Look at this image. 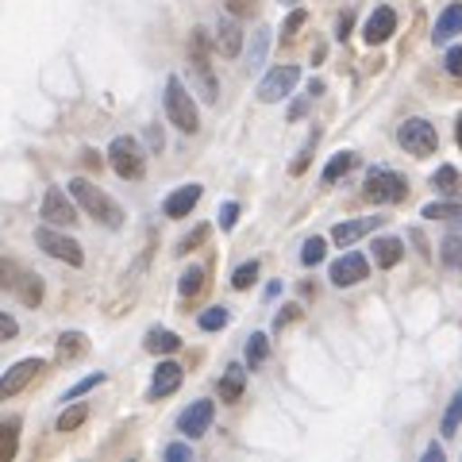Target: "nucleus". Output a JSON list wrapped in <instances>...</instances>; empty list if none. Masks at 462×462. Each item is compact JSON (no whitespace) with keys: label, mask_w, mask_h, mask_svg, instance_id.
<instances>
[{"label":"nucleus","mask_w":462,"mask_h":462,"mask_svg":"<svg viewBox=\"0 0 462 462\" xmlns=\"http://www.w3.org/2000/svg\"><path fill=\"white\" fill-rule=\"evenodd\" d=\"M69 193H74V200L93 216V220H100V224L112 227V231L124 227V208L116 205L108 193H100L89 178H74V181H69Z\"/></svg>","instance_id":"1"},{"label":"nucleus","mask_w":462,"mask_h":462,"mask_svg":"<svg viewBox=\"0 0 462 462\" xmlns=\"http://www.w3.org/2000/svg\"><path fill=\"white\" fill-rule=\"evenodd\" d=\"M189 69H193V89L200 93V100L216 105L220 100V85H216V74H212V54H208V32L197 27L189 35Z\"/></svg>","instance_id":"2"},{"label":"nucleus","mask_w":462,"mask_h":462,"mask_svg":"<svg viewBox=\"0 0 462 462\" xmlns=\"http://www.w3.org/2000/svg\"><path fill=\"white\" fill-rule=\"evenodd\" d=\"M166 116H170V124L178 127V132H185V135H197L200 132L197 105H193V97H189V89H185L181 78H170L166 81Z\"/></svg>","instance_id":"3"},{"label":"nucleus","mask_w":462,"mask_h":462,"mask_svg":"<svg viewBox=\"0 0 462 462\" xmlns=\"http://www.w3.org/2000/svg\"><path fill=\"white\" fill-rule=\"evenodd\" d=\"M363 197L374 200V205H401L409 197V185H404L401 173L385 170V166H374L366 173V185H363Z\"/></svg>","instance_id":"4"},{"label":"nucleus","mask_w":462,"mask_h":462,"mask_svg":"<svg viewBox=\"0 0 462 462\" xmlns=\"http://www.w3.org/2000/svg\"><path fill=\"white\" fill-rule=\"evenodd\" d=\"M108 162H112V170L120 173L124 181H139L143 173H147V154H143L139 139H132V135L112 139V147H108Z\"/></svg>","instance_id":"5"},{"label":"nucleus","mask_w":462,"mask_h":462,"mask_svg":"<svg viewBox=\"0 0 462 462\" xmlns=\"http://www.w3.org/2000/svg\"><path fill=\"white\" fill-rule=\"evenodd\" d=\"M397 143L409 154H416V158H428V154H436V147H439V135H436V127H431L428 120H404L401 127H397Z\"/></svg>","instance_id":"6"},{"label":"nucleus","mask_w":462,"mask_h":462,"mask_svg":"<svg viewBox=\"0 0 462 462\" xmlns=\"http://www.w3.org/2000/svg\"><path fill=\"white\" fill-rule=\"evenodd\" d=\"M35 243H39V247L47 251L51 258H62L66 266H81V263H85L81 243L69 239V236H62V231H54V224H42V227L35 231Z\"/></svg>","instance_id":"7"},{"label":"nucleus","mask_w":462,"mask_h":462,"mask_svg":"<svg viewBox=\"0 0 462 462\" xmlns=\"http://www.w3.org/2000/svg\"><path fill=\"white\" fill-rule=\"evenodd\" d=\"M0 278H5V289H8V293H16L27 309H39V300H42V282L35 278L32 270H23L20 263H5Z\"/></svg>","instance_id":"8"},{"label":"nucleus","mask_w":462,"mask_h":462,"mask_svg":"<svg viewBox=\"0 0 462 462\" xmlns=\"http://www.w3.org/2000/svg\"><path fill=\"white\" fill-rule=\"evenodd\" d=\"M297 78H300L297 66H278V69H270V74L263 78V85H258V100H263V105H278V100H285L289 93H293Z\"/></svg>","instance_id":"9"},{"label":"nucleus","mask_w":462,"mask_h":462,"mask_svg":"<svg viewBox=\"0 0 462 462\" xmlns=\"http://www.w3.org/2000/svg\"><path fill=\"white\" fill-rule=\"evenodd\" d=\"M328 278H331V285H358L363 278H370V263L358 251H346L343 258H336L331 263V270H328Z\"/></svg>","instance_id":"10"},{"label":"nucleus","mask_w":462,"mask_h":462,"mask_svg":"<svg viewBox=\"0 0 462 462\" xmlns=\"http://www.w3.org/2000/svg\"><path fill=\"white\" fill-rule=\"evenodd\" d=\"M74 197V193H69ZM69 197L62 189H47V197H42V224H54V227H69V224H78V212L74 205H69Z\"/></svg>","instance_id":"11"},{"label":"nucleus","mask_w":462,"mask_h":462,"mask_svg":"<svg viewBox=\"0 0 462 462\" xmlns=\"http://www.w3.org/2000/svg\"><path fill=\"white\" fill-rule=\"evenodd\" d=\"M212 416H216V404H212V401H193L189 409L181 412V420H178L181 436H185V439H197V436H205V431H208V424H212Z\"/></svg>","instance_id":"12"},{"label":"nucleus","mask_w":462,"mask_h":462,"mask_svg":"<svg viewBox=\"0 0 462 462\" xmlns=\"http://www.w3.org/2000/svg\"><path fill=\"white\" fill-rule=\"evenodd\" d=\"M39 370H42V358H20L12 370H5V385H0V389H5V397L23 393V389L39 378Z\"/></svg>","instance_id":"13"},{"label":"nucleus","mask_w":462,"mask_h":462,"mask_svg":"<svg viewBox=\"0 0 462 462\" xmlns=\"http://www.w3.org/2000/svg\"><path fill=\"white\" fill-rule=\"evenodd\" d=\"M200 193H205V189H200V185H193V181H189V185H181V189H173V193L162 200V212L170 216V220H185V216L197 208Z\"/></svg>","instance_id":"14"},{"label":"nucleus","mask_w":462,"mask_h":462,"mask_svg":"<svg viewBox=\"0 0 462 462\" xmlns=\"http://www.w3.org/2000/svg\"><path fill=\"white\" fill-rule=\"evenodd\" d=\"M393 32H397V12L393 8H374V16L363 27V39L370 42V47H378V42L393 39Z\"/></svg>","instance_id":"15"},{"label":"nucleus","mask_w":462,"mask_h":462,"mask_svg":"<svg viewBox=\"0 0 462 462\" xmlns=\"http://www.w3.org/2000/svg\"><path fill=\"white\" fill-rule=\"evenodd\" d=\"M382 224V216H366V220H346V224H336L331 227V243L336 247H355L358 239L366 236V231H374Z\"/></svg>","instance_id":"16"},{"label":"nucleus","mask_w":462,"mask_h":462,"mask_svg":"<svg viewBox=\"0 0 462 462\" xmlns=\"http://www.w3.org/2000/svg\"><path fill=\"white\" fill-rule=\"evenodd\" d=\"M216 51H220L224 58H239V51H243V32H239L236 16H227V20L216 23Z\"/></svg>","instance_id":"17"},{"label":"nucleus","mask_w":462,"mask_h":462,"mask_svg":"<svg viewBox=\"0 0 462 462\" xmlns=\"http://www.w3.org/2000/svg\"><path fill=\"white\" fill-rule=\"evenodd\" d=\"M181 378H185V370H181L178 363H158V370H154V382H151V401H158V397H170L173 389L181 385Z\"/></svg>","instance_id":"18"},{"label":"nucleus","mask_w":462,"mask_h":462,"mask_svg":"<svg viewBox=\"0 0 462 462\" xmlns=\"http://www.w3.org/2000/svg\"><path fill=\"white\" fill-rule=\"evenodd\" d=\"M401 258H404V243L401 239H393V236L374 239V263H378L382 270H393Z\"/></svg>","instance_id":"19"},{"label":"nucleus","mask_w":462,"mask_h":462,"mask_svg":"<svg viewBox=\"0 0 462 462\" xmlns=\"http://www.w3.org/2000/svg\"><path fill=\"white\" fill-rule=\"evenodd\" d=\"M458 32H462V5H451V8H443V16L431 27V42H447Z\"/></svg>","instance_id":"20"},{"label":"nucleus","mask_w":462,"mask_h":462,"mask_svg":"<svg viewBox=\"0 0 462 462\" xmlns=\"http://www.w3.org/2000/svg\"><path fill=\"white\" fill-rule=\"evenodd\" d=\"M243 385H247V370H243L239 363H231V366L224 370V378H220V401L236 404V401L243 397Z\"/></svg>","instance_id":"21"},{"label":"nucleus","mask_w":462,"mask_h":462,"mask_svg":"<svg viewBox=\"0 0 462 462\" xmlns=\"http://www.w3.org/2000/svg\"><path fill=\"white\" fill-rule=\"evenodd\" d=\"M81 351H85V336H81V331H66V336L58 339L54 358H58V363H74Z\"/></svg>","instance_id":"22"},{"label":"nucleus","mask_w":462,"mask_h":462,"mask_svg":"<svg viewBox=\"0 0 462 462\" xmlns=\"http://www.w3.org/2000/svg\"><path fill=\"white\" fill-rule=\"evenodd\" d=\"M351 166H355V151H339V154L324 166V181L336 185L339 178H346V173H351Z\"/></svg>","instance_id":"23"},{"label":"nucleus","mask_w":462,"mask_h":462,"mask_svg":"<svg viewBox=\"0 0 462 462\" xmlns=\"http://www.w3.org/2000/svg\"><path fill=\"white\" fill-rule=\"evenodd\" d=\"M181 346V339L173 336V331H151L147 336V351L151 355H173Z\"/></svg>","instance_id":"24"},{"label":"nucleus","mask_w":462,"mask_h":462,"mask_svg":"<svg viewBox=\"0 0 462 462\" xmlns=\"http://www.w3.org/2000/svg\"><path fill=\"white\" fill-rule=\"evenodd\" d=\"M266 47H270V27H258V32H251V54H247V66L251 69L263 66Z\"/></svg>","instance_id":"25"},{"label":"nucleus","mask_w":462,"mask_h":462,"mask_svg":"<svg viewBox=\"0 0 462 462\" xmlns=\"http://www.w3.org/2000/svg\"><path fill=\"white\" fill-rule=\"evenodd\" d=\"M270 358V339L263 336V331H258V336H251V343H247V366L251 370H258Z\"/></svg>","instance_id":"26"},{"label":"nucleus","mask_w":462,"mask_h":462,"mask_svg":"<svg viewBox=\"0 0 462 462\" xmlns=\"http://www.w3.org/2000/svg\"><path fill=\"white\" fill-rule=\"evenodd\" d=\"M200 289H205V270L189 266V270L181 273V282H178V293H181V297H197Z\"/></svg>","instance_id":"27"},{"label":"nucleus","mask_w":462,"mask_h":462,"mask_svg":"<svg viewBox=\"0 0 462 462\" xmlns=\"http://www.w3.org/2000/svg\"><path fill=\"white\" fill-rule=\"evenodd\" d=\"M420 216H428V220H455V216H462V205L458 200H431V205H424V212Z\"/></svg>","instance_id":"28"},{"label":"nucleus","mask_w":462,"mask_h":462,"mask_svg":"<svg viewBox=\"0 0 462 462\" xmlns=\"http://www.w3.org/2000/svg\"><path fill=\"white\" fill-rule=\"evenodd\" d=\"M85 420H89V409H85V404H69V409L58 416V431H78Z\"/></svg>","instance_id":"29"},{"label":"nucleus","mask_w":462,"mask_h":462,"mask_svg":"<svg viewBox=\"0 0 462 462\" xmlns=\"http://www.w3.org/2000/svg\"><path fill=\"white\" fill-rule=\"evenodd\" d=\"M439 247H443V251H439V254H443V263L458 270V266H462V236H458V231H451V236H443Z\"/></svg>","instance_id":"30"},{"label":"nucleus","mask_w":462,"mask_h":462,"mask_svg":"<svg viewBox=\"0 0 462 462\" xmlns=\"http://www.w3.org/2000/svg\"><path fill=\"white\" fill-rule=\"evenodd\" d=\"M462 424V389L451 397V404H447V412H443V436H455Z\"/></svg>","instance_id":"31"},{"label":"nucleus","mask_w":462,"mask_h":462,"mask_svg":"<svg viewBox=\"0 0 462 462\" xmlns=\"http://www.w3.org/2000/svg\"><path fill=\"white\" fill-rule=\"evenodd\" d=\"M431 185H436L439 193H458V170L455 166H439L436 178H431Z\"/></svg>","instance_id":"32"},{"label":"nucleus","mask_w":462,"mask_h":462,"mask_svg":"<svg viewBox=\"0 0 462 462\" xmlns=\"http://www.w3.org/2000/svg\"><path fill=\"white\" fill-rule=\"evenodd\" d=\"M324 254H328V243L312 236V239L305 243V251H300V263H305V266H320V263H324Z\"/></svg>","instance_id":"33"},{"label":"nucleus","mask_w":462,"mask_h":462,"mask_svg":"<svg viewBox=\"0 0 462 462\" xmlns=\"http://www.w3.org/2000/svg\"><path fill=\"white\" fill-rule=\"evenodd\" d=\"M16 431H20V424L16 420H8L5 424V436H0V458H16Z\"/></svg>","instance_id":"34"},{"label":"nucleus","mask_w":462,"mask_h":462,"mask_svg":"<svg viewBox=\"0 0 462 462\" xmlns=\"http://www.w3.org/2000/svg\"><path fill=\"white\" fill-rule=\"evenodd\" d=\"M254 278H258V263L251 258V263H243L236 273H231V289H247Z\"/></svg>","instance_id":"35"},{"label":"nucleus","mask_w":462,"mask_h":462,"mask_svg":"<svg viewBox=\"0 0 462 462\" xmlns=\"http://www.w3.org/2000/svg\"><path fill=\"white\" fill-rule=\"evenodd\" d=\"M227 309H208V312H200V328L205 331H220V328H227Z\"/></svg>","instance_id":"36"},{"label":"nucleus","mask_w":462,"mask_h":462,"mask_svg":"<svg viewBox=\"0 0 462 462\" xmlns=\"http://www.w3.org/2000/svg\"><path fill=\"white\" fill-rule=\"evenodd\" d=\"M305 20H309V12H305V8H293V12H289V20H285V27H282L285 39H293L300 27H305Z\"/></svg>","instance_id":"37"},{"label":"nucleus","mask_w":462,"mask_h":462,"mask_svg":"<svg viewBox=\"0 0 462 462\" xmlns=\"http://www.w3.org/2000/svg\"><path fill=\"white\" fill-rule=\"evenodd\" d=\"M100 382H105V374H89V378H81L74 389H69V393H66V401H78L81 393H89V389H97Z\"/></svg>","instance_id":"38"},{"label":"nucleus","mask_w":462,"mask_h":462,"mask_svg":"<svg viewBox=\"0 0 462 462\" xmlns=\"http://www.w3.org/2000/svg\"><path fill=\"white\" fill-rule=\"evenodd\" d=\"M236 220H239V205H236V200H224V205H220V227L231 231V227H236Z\"/></svg>","instance_id":"39"},{"label":"nucleus","mask_w":462,"mask_h":462,"mask_svg":"<svg viewBox=\"0 0 462 462\" xmlns=\"http://www.w3.org/2000/svg\"><path fill=\"white\" fill-rule=\"evenodd\" d=\"M312 143H316V132L305 139V147H300V154L293 158V166H289V170H293V173H305V166H309V154H312Z\"/></svg>","instance_id":"40"},{"label":"nucleus","mask_w":462,"mask_h":462,"mask_svg":"<svg viewBox=\"0 0 462 462\" xmlns=\"http://www.w3.org/2000/svg\"><path fill=\"white\" fill-rule=\"evenodd\" d=\"M208 239V227H193V236H185L181 239V247H178V254H185V251H193L197 243H205Z\"/></svg>","instance_id":"41"},{"label":"nucleus","mask_w":462,"mask_h":462,"mask_svg":"<svg viewBox=\"0 0 462 462\" xmlns=\"http://www.w3.org/2000/svg\"><path fill=\"white\" fill-rule=\"evenodd\" d=\"M447 74H451V78H462V47H451V51H447Z\"/></svg>","instance_id":"42"},{"label":"nucleus","mask_w":462,"mask_h":462,"mask_svg":"<svg viewBox=\"0 0 462 462\" xmlns=\"http://www.w3.org/2000/svg\"><path fill=\"white\" fill-rule=\"evenodd\" d=\"M254 8H258V0H227V12H231V16H251Z\"/></svg>","instance_id":"43"},{"label":"nucleus","mask_w":462,"mask_h":462,"mask_svg":"<svg viewBox=\"0 0 462 462\" xmlns=\"http://www.w3.org/2000/svg\"><path fill=\"white\" fill-rule=\"evenodd\" d=\"M166 458H170V462L193 458V451H189V443H170V447H166Z\"/></svg>","instance_id":"44"},{"label":"nucleus","mask_w":462,"mask_h":462,"mask_svg":"<svg viewBox=\"0 0 462 462\" xmlns=\"http://www.w3.org/2000/svg\"><path fill=\"white\" fill-rule=\"evenodd\" d=\"M297 316H300V309H297V305H285V312H278V316H273V328H278V331H282L285 324H293V320H297Z\"/></svg>","instance_id":"45"},{"label":"nucleus","mask_w":462,"mask_h":462,"mask_svg":"<svg viewBox=\"0 0 462 462\" xmlns=\"http://www.w3.org/2000/svg\"><path fill=\"white\" fill-rule=\"evenodd\" d=\"M16 331H20V324L12 320V316H0V336H5V339H16Z\"/></svg>","instance_id":"46"},{"label":"nucleus","mask_w":462,"mask_h":462,"mask_svg":"<svg viewBox=\"0 0 462 462\" xmlns=\"http://www.w3.org/2000/svg\"><path fill=\"white\" fill-rule=\"evenodd\" d=\"M351 16H346V12H343V16H339V23H336V39H346V35H351Z\"/></svg>","instance_id":"47"},{"label":"nucleus","mask_w":462,"mask_h":462,"mask_svg":"<svg viewBox=\"0 0 462 462\" xmlns=\"http://www.w3.org/2000/svg\"><path fill=\"white\" fill-rule=\"evenodd\" d=\"M147 143H151L154 151H162V147H166V139H162V132H158V127H151V132H147Z\"/></svg>","instance_id":"48"},{"label":"nucleus","mask_w":462,"mask_h":462,"mask_svg":"<svg viewBox=\"0 0 462 462\" xmlns=\"http://www.w3.org/2000/svg\"><path fill=\"white\" fill-rule=\"evenodd\" d=\"M424 462H443V447H439V443H431L428 451H424Z\"/></svg>","instance_id":"49"},{"label":"nucleus","mask_w":462,"mask_h":462,"mask_svg":"<svg viewBox=\"0 0 462 462\" xmlns=\"http://www.w3.org/2000/svg\"><path fill=\"white\" fill-rule=\"evenodd\" d=\"M81 154H85V166H97L100 170V154L97 151H81Z\"/></svg>","instance_id":"50"},{"label":"nucleus","mask_w":462,"mask_h":462,"mask_svg":"<svg viewBox=\"0 0 462 462\" xmlns=\"http://www.w3.org/2000/svg\"><path fill=\"white\" fill-rule=\"evenodd\" d=\"M455 139H458V147H462V120H458V132H455Z\"/></svg>","instance_id":"51"},{"label":"nucleus","mask_w":462,"mask_h":462,"mask_svg":"<svg viewBox=\"0 0 462 462\" xmlns=\"http://www.w3.org/2000/svg\"><path fill=\"white\" fill-rule=\"evenodd\" d=\"M282 5H297V0H282Z\"/></svg>","instance_id":"52"}]
</instances>
